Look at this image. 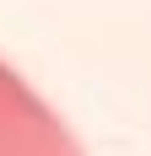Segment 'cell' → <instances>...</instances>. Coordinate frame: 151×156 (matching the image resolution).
I'll list each match as a JSON object with an SVG mask.
<instances>
[{
    "mask_svg": "<svg viewBox=\"0 0 151 156\" xmlns=\"http://www.w3.org/2000/svg\"><path fill=\"white\" fill-rule=\"evenodd\" d=\"M0 156H81L65 119L0 59Z\"/></svg>",
    "mask_w": 151,
    "mask_h": 156,
    "instance_id": "obj_1",
    "label": "cell"
}]
</instances>
